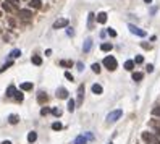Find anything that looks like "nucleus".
Listing matches in <instances>:
<instances>
[{
    "label": "nucleus",
    "instance_id": "8",
    "mask_svg": "<svg viewBox=\"0 0 160 144\" xmlns=\"http://www.w3.org/2000/svg\"><path fill=\"white\" fill-rule=\"evenodd\" d=\"M20 16L23 20H31L32 13H31V10H20Z\"/></svg>",
    "mask_w": 160,
    "mask_h": 144
},
{
    "label": "nucleus",
    "instance_id": "17",
    "mask_svg": "<svg viewBox=\"0 0 160 144\" xmlns=\"http://www.w3.org/2000/svg\"><path fill=\"white\" fill-rule=\"evenodd\" d=\"M125 68L128 70V71H131V70L134 68V60H126L125 62Z\"/></svg>",
    "mask_w": 160,
    "mask_h": 144
},
{
    "label": "nucleus",
    "instance_id": "27",
    "mask_svg": "<svg viewBox=\"0 0 160 144\" xmlns=\"http://www.w3.org/2000/svg\"><path fill=\"white\" fill-rule=\"evenodd\" d=\"M92 21H94V13H89V18H87V26H92Z\"/></svg>",
    "mask_w": 160,
    "mask_h": 144
},
{
    "label": "nucleus",
    "instance_id": "9",
    "mask_svg": "<svg viewBox=\"0 0 160 144\" xmlns=\"http://www.w3.org/2000/svg\"><path fill=\"white\" fill-rule=\"evenodd\" d=\"M97 21H99L100 25L107 23V13H105V11H100L99 15H97Z\"/></svg>",
    "mask_w": 160,
    "mask_h": 144
},
{
    "label": "nucleus",
    "instance_id": "24",
    "mask_svg": "<svg viewBox=\"0 0 160 144\" xmlns=\"http://www.w3.org/2000/svg\"><path fill=\"white\" fill-rule=\"evenodd\" d=\"M75 105H76V102L73 99L68 100V112H75Z\"/></svg>",
    "mask_w": 160,
    "mask_h": 144
},
{
    "label": "nucleus",
    "instance_id": "37",
    "mask_svg": "<svg viewBox=\"0 0 160 144\" xmlns=\"http://www.w3.org/2000/svg\"><path fill=\"white\" fill-rule=\"evenodd\" d=\"M3 8H5L7 11H10L11 10V5H8V2H3Z\"/></svg>",
    "mask_w": 160,
    "mask_h": 144
},
{
    "label": "nucleus",
    "instance_id": "7",
    "mask_svg": "<svg viewBox=\"0 0 160 144\" xmlns=\"http://www.w3.org/2000/svg\"><path fill=\"white\" fill-rule=\"evenodd\" d=\"M83 97H84V86L81 84L79 89H78V105L83 104Z\"/></svg>",
    "mask_w": 160,
    "mask_h": 144
},
{
    "label": "nucleus",
    "instance_id": "44",
    "mask_svg": "<svg viewBox=\"0 0 160 144\" xmlns=\"http://www.w3.org/2000/svg\"><path fill=\"white\" fill-rule=\"evenodd\" d=\"M144 2H145V3H150V2H152V0H144Z\"/></svg>",
    "mask_w": 160,
    "mask_h": 144
},
{
    "label": "nucleus",
    "instance_id": "22",
    "mask_svg": "<svg viewBox=\"0 0 160 144\" xmlns=\"http://www.w3.org/2000/svg\"><path fill=\"white\" fill-rule=\"evenodd\" d=\"M20 55H21V50H20V49H15V50H11L10 57H11V58H18Z\"/></svg>",
    "mask_w": 160,
    "mask_h": 144
},
{
    "label": "nucleus",
    "instance_id": "42",
    "mask_svg": "<svg viewBox=\"0 0 160 144\" xmlns=\"http://www.w3.org/2000/svg\"><path fill=\"white\" fill-rule=\"evenodd\" d=\"M155 134H157V136L160 138V128H155Z\"/></svg>",
    "mask_w": 160,
    "mask_h": 144
},
{
    "label": "nucleus",
    "instance_id": "12",
    "mask_svg": "<svg viewBox=\"0 0 160 144\" xmlns=\"http://www.w3.org/2000/svg\"><path fill=\"white\" fill-rule=\"evenodd\" d=\"M15 94H16V88L13 84H10L8 88H7V96H8V97H13Z\"/></svg>",
    "mask_w": 160,
    "mask_h": 144
},
{
    "label": "nucleus",
    "instance_id": "40",
    "mask_svg": "<svg viewBox=\"0 0 160 144\" xmlns=\"http://www.w3.org/2000/svg\"><path fill=\"white\" fill-rule=\"evenodd\" d=\"M66 33H68V36H73V34H75V31L71 29V28H68V29H66Z\"/></svg>",
    "mask_w": 160,
    "mask_h": 144
},
{
    "label": "nucleus",
    "instance_id": "4",
    "mask_svg": "<svg viewBox=\"0 0 160 144\" xmlns=\"http://www.w3.org/2000/svg\"><path fill=\"white\" fill-rule=\"evenodd\" d=\"M128 29H130L133 34L139 36V37H145V36H147V33H145L144 29H141V28H138V26H134V25H128Z\"/></svg>",
    "mask_w": 160,
    "mask_h": 144
},
{
    "label": "nucleus",
    "instance_id": "28",
    "mask_svg": "<svg viewBox=\"0 0 160 144\" xmlns=\"http://www.w3.org/2000/svg\"><path fill=\"white\" fill-rule=\"evenodd\" d=\"M92 71H94V73H100V65L99 63H94V65H92Z\"/></svg>",
    "mask_w": 160,
    "mask_h": 144
},
{
    "label": "nucleus",
    "instance_id": "36",
    "mask_svg": "<svg viewBox=\"0 0 160 144\" xmlns=\"http://www.w3.org/2000/svg\"><path fill=\"white\" fill-rule=\"evenodd\" d=\"M65 78H66L68 81H73V75H71L70 71H66V73H65Z\"/></svg>",
    "mask_w": 160,
    "mask_h": 144
},
{
    "label": "nucleus",
    "instance_id": "5",
    "mask_svg": "<svg viewBox=\"0 0 160 144\" xmlns=\"http://www.w3.org/2000/svg\"><path fill=\"white\" fill-rule=\"evenodd\" d=\"M70 21L66 20V18H58V20L54 23V29H61V28H66Z\"/></svg>",
    "mask_w": 160,
    "mask_h": 144
},
{
    "label": "nucleus",
    "instance_id": "32",
    "mask_svg": "<svg viewBox=\"0 0 160 144\" xmlns=\"http://www.w3.org/2000/svg\"><path fill=\"white\" fill-rule=\"evenodd\" d=\"M50 112H52V110H50L49 107H44V109L40 110V115H47V113H50Z\"/></svg>",
    "mask_w": 160,
    "mask_h": 144
},
{
    "label": "nucleus",
    "instance_id": "20",
    "mask_svg": "<svg viewBox=\"0 0 160 144\" xmlns=\"http://www.w3.org/2000/svg\"><path fill=\"white\" fill-rule=\"evenodd\" d=\"M21 91H31L32 89V84H31V83H21Z\"/></svg>",
    "mask_w": 160,
    "mask_h": 144
},
{
    "label": "nucleus",
    "instance_id": "43",
    "mask_svg": "<svg viewBox=\"0 0 160 144\" xmlns=\"http://www.w3.org/2000/svg\"><path fill=\"white\" fill-rule=\"evenodd\" d=\"M2 144H11V143H10V141H3Z\"/></svg>",
    "mask_w": 160,
    "mask_h": 144
},
{
    "label": "nucleus",
    "instance_id": "19",
    "mask_svg": "<svg viewBox=\"0 0 160 144\" xmlns=\"http://www.w3.org/2000/svg\"><path fill=\"white\" fill-rule=\"evenodd\" d=\"M102 91L104 89H102V86L100 84H94L92 86V92H94V94H102Z\"/></svg>",
    "mask_w": 160,
    "mask_h": 144
},
{
    "label": "nucleus",
    "instance_id": "25",
    "mask_svg": "<svg viewBox=\"0 0 160 144\" xmlns=\"http://www.w3.org/2000/svg\"><path fill=\"white\" fill-rule=\"evenodd\" d=\"M61 128H63V125H61L60 121H55V123L52 125V129H55V131H60Z\"/></svg>",
    "mask_w": 160,
    "mask_h": 144
},
{
    "label": "nucleus",
    "instance_id": "15",
    "mask_svg": "<svg viewBox=\"0 0 160 144\" xmlns=\"http://www.w3.org/2000/svg\"><path fill=\"white\" fill-rule=\"evenodd\" d=\"M18 121H20V117H18V115H10V117H8V123L10 125H16Z\"/></svg>",
    "mask_w": 160,
    "mask_h": 144
},
{
    "label": "nucleus",
    "instance_id": "3",
    "mask_svg": "<svg viewBox=\"0 0 160 144\" xmlns=\"http://www.w3.org/2000/svg\"><path fill=\"white\" fill-rule=\"evenodd\" d=\"M121 115H123V112H121L120 109H118V110H113V112H110V113L107 115V121H108V123H115V121L120 118Z\"/></svg>",
    "mask_w": 160,
    "mask_h": 144
},
{
    "label": "nucleus",
    "instance_id": "29",
    "mask_svg": "<svg viewBox=\"0 0 160 144\" xmlns=\"http://www.w3.org/2000/svg\"><path fill=\"white\" fill-rule=\"evenodd\" d=\"M152 115H155V117H160V107H154V109H152Z\"/></svg>",
    "mask_w": 160,
    "mask_h": 144
},
{
    "label": "nucleus",
    "instance_id": "13",
    "mask_svg": "<svg viewBox=\"0 0 160 144\" xmlns=\"http://www.w3.org/2000/svg\"><path fill=\"white\" fill-rule=\"evenodd\" d=\"M91 47H92V39H86L84 45H83V50H84V52H89Z\"/></svg>",
    "mask_w": 160,
    "mask_h": 144
},
{
    "label": "nucleus",
    "instance_id": "11",
    "mask_svg": "<svg viewBox=\"0 0 160 144\" xmlns=\"http://www.w3.org/2000/svg\"><path fill=\"white\" fill-rule=\"evenodd\" d=\"M112 49H113V45H112L110 42H104V44L100 45V50H102V52H110Z\"/></svg>",
    "mask_w": 160,
    "mask_h": 144
},
{
    "label": "nucleus",
    "instance_id": "18",
    "mask_svg": "<svg viewBox=\"0 0 160 144\" xmlns=\"http://www.w3.org/2000/svg\"><path fill=\"white\" fill-rule=\"evenodd\" d=\"M31 62H32V65H37V66H39V65H42V58H40L39 55H34V57L31 58Z\"/></svg>",
    "mask_w": 160,
    "mask_h": 144
},
{
    "label": "nucleus",
    "instance_id": "34",
    "mask_svg": "<svg viewBox=\"0 0 160 144\" xmlns=\"http://www.w3.org/2000/svg\"><path fill=\"white\" fill-rule=\"evenodd\" d=\"M60 65H61V66H71V65H73V62H65V60H61Z\"/></svg>",
    "mask_w": 160,
    "mask_h": 144
},
{
    "label": "nucleus",
    "instance_id": "45",
    "mask_svg": "<svg viewBox=\"0 0 160 144\" xmlns=\"http://www.w3.org/2000/svg\"><path fill=\"white\" fill-rule=\"evenodd\" d=\"M110 144H112V143H110Z\"/></svg>",
    "mask_w": 160,
    "mask_h": 144
},
{
    "label": "nucleus",
    "instance_id": "23",
    "mask_svg": "<svg viewBox=\"0 0 160 144\" xmlns=\"http://www.w3.org/2000/svg\"><path fill=\"white\" fill-rule=\"evenodd\" d=\"M142 78H144V75H142V73H139V71L133 73V80H134V81H141Z\"/></svg>",
    "mask_w": 160,
    "mask_h": 144
},
{
    "label": "nucleus",
    "instance_id": "14",
    "mask_svg": "<svg viewBox=\"0 0 160 144\" xmlns=\"http://www.w3.org/2000/svg\"><path fill=\"white\" fill-rule=\"evenodd\" d=\"M86 143H87V138H86L84 134H81V136H78L75 139V144H86Z\"/></svg>",
    "mask_w": 160,
    "mask_h": 144
},
{
    "label": "nucleus",
    "instance_id": "35",
    "mask_svg": "<svg viewBox=\"0 0 160 144\" xmlns=\"http://www.w3.org/2000/svg\"><path fill=\"white\" fill-rule=\"evenodd\" d=\"M107 33H108V36H112V37H115V36H116V31L112 29V28H108V31H107Z\"/></svg>",
    "mask_w": 160,
    "mask_h": 144
},
{
    "label": "nucleus",
    "instance_id": "31",
    "mask_svg": "<svg viewBox=\"0 0 160 144\" xmlns=\"http://www.w3.org/2000/svg\"><path fill=\"white\" fill-rule=\"evenodd\" d=\"M142 62H144V57H142V55H138L134 58V63H142Z\"/></svg>",
    "mask_w": 160,
    "mask_h": 144
},
{
    "label": "nucleus",
    "instance_id": "26",
    "mask_svg": "<svg viewBox=\"0 0 160 144\" xmlns=\"http://www.w3.org/2000/svg\"><path fill=\"white\" fill-rule=\"evenodd\" d=\"M11 65H13V62H8V63H5L3 66H2V68H0V73H3V71H5L7 68H10Z\"/></svg>",
    "mask_w": 160,
    "mask_h": 144
},
{
    "label": "nucleus",
    "instance_id": "16",
    "mask_svg": "<svg viewBox=\"0 0 160 144\" xmlns=\"http://www.w3.org/2000/svg\"><path fill=\"white\" fill-rule=\"evenodd\" d=\"M36 139H37V133H36V131H31V133L28 134V141L32 144V143H36Z\"/></svg>",
    "mask_w": 160,
    "mask_h": 144
},
{
    "label": "nucleus",
    "instance_id": "30",
    "mask_svg": "<svg viewBox=\"0 0 160 144\" xmlns=\"http://www.w3.org/2000/svg\"><path fill=\"white\" fill-rule=\"evenodd\" d=\"M15 99L18 100V102H21V100H23V92H18V91H16V94H15Z\"/></svg>",
    "mask_w": 160,
    "mask_h": 144
},
{
    "label": "nucleus",
    "instance_id": "39",
    "mask_svg": "<svg viewBox=\"0 0 160 144\" xmlns=\"http://www.w3.org/2000/svg\"><path fill=\"white\" fill-rule=\"evenodd\" d=\"M147 71L152 73V71H154V65H147Z\"/></svg>",
    "mask_w": 160,
    "mask_h": 144
},
{
    "label": "nucleus",
    "instance_id": "21",
    "mask_svg": "<svg viewBox=\"0 0 160 144\" xmlns=\"http://www.w3.org/2000/svg\"><path fill=\"white\" fill-rule=\"evenodd\" d=\"M40 3H42L40 0H31L29 2V5L32 7V8H40Z\"/></svg>",
    "mask_w": 160,
    "mask_h": 144
},
{
    "label": "nucleus",
    "instance_id": "2",
    "mask_svg": "<svg viewBox=\"0 0 160 144\" xmlns=\"http://www.w3.org/2000/svg\"><path fill=\"white\" fill-rule=\"evenodd\" d=\"M104 65H105V68L110 70V71L116 70V66H118L116 58H115V57H112V55H108V57H105V58H104Z\"/></svg>",
    "mask_w": 160,
    "mask_h": 144
},
{
    "label": "nucleus",
    "instance_id": "1",
    "mask_svg": "<svg viewBox=\"0 0 160 144\" xmlns=\"http://www.w3.org/2000/svg\"><path fill=\"white\" fill-rule=\"evenodd\" d=\"M142 141H145L147 144H160V138L155 133H149V131H144L141 134Z\"/></svg>",
    "mask_w": 160,
    "mask_h": 144
},
{
    "label": "nucleus",
    "instance_id": "38",
    "mask_svg": "<svg viewBox=\"0 0 160 144\" xmlns=\"http://www.w3.org/2000/svg\"><path fill=\"white\" fill-rule=\"evenodd\" d=\"M76 66H78V71H83V70H84V65L81 63V62H79L78 65H76Z\"/></svg>",
    "mask_w": 160,
    "mask_h": 144
},
{
    "label": "nucleus",
    "instance_id": "41",
    "mask_svg": "<svg viewBox=\"0 0 160 144\" xmlns=\"http://www.w3.org/2000/svg\"><path fill=\"white\" fill-rule=\"evenodd\" d=\"M84 136H86V138H87V139H92V138H94V136H92V134H91V133H86Z\"/></svg>",
    "mask_w": 160,
    "mask_h": 144
},
{
    "label": "nucleus",
    "instance_id": "6",
    "mask_svg": "<svg viewBox=\"0 0 160 144\" xmlns=\"http://www.w3.org/2000/svg\"><path fill=\"white\" fill-rule=\"evenodd\" d=\"M57 97L58 99H68V91L65 88H58L57 89Z\"/></svg>",
    "mask_w": 160,
    "mask_h": 144
},
{
    "label": "nucleus",
    "instance_id": "10",
    "mask_svg": "<svg viewBox=\"0 0 160 144\" xmlns=\"http://www.w3.org/2000/svg\"><path fill=\"white\" fill-rule=\"evenodd\" d=\"M49 100V96L45 94V92H39V96H37V102L39 104H44V102H47Z\"/></svg>",
    "mask_w": 160,
    "mask_h": 144
},
{
    "label": "nucleus",
    "instance_id": "33",
    "mask_svg": "<svg viewBox=\"0 0 160 144\" xmlns=\"http://www.w3.org/2000/svg\"><path fill=\"white\" fill-rule=\"evenodd\" d=\"M52 113L55 115V117H60V115H61V110L60 109H52Z\"/></svg>",
    "mask_w": 160,
    "mask_h": 144
}]
</instances>
